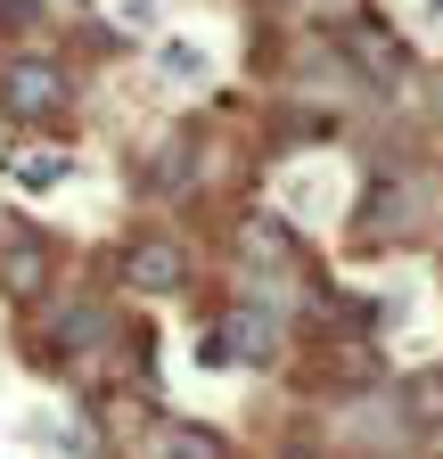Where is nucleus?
I'll list each match as a JSON object with an SVG mask.
<instances>
[{
  "mask_svg": "<svg viewBox=\"0 0 443 459\" xmlns=\"http://www.w3.org/2000/svg\"><path fill=\"white\" fill-rule=\"evenodd\" d=\"M0 99H9V107H49V99H58V74H49L41 57H25V66L0 82Z\"/></svg>",
  "mask_w": 443,
  "mask_h": 459,
  "instance_id": "obj_1",
  "label": "nucleus"
}]
</instances>
